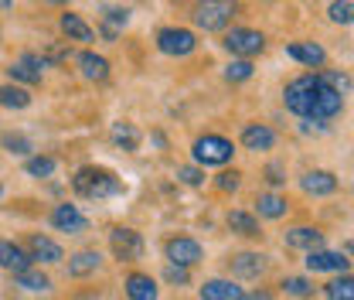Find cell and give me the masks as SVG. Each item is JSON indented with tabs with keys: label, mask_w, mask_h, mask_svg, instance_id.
I'll use <instances>...</instances> for the list:
<instances>
[{
	"label": "cell",
	"mask_w": 354,
	"mask_h": 300,
	"mask_svg": "<svg viewBox=\"0 0 354 300\" xmlns=\"http://www.w3.org/2000/svg\"><path fill=\"white\" fill-rule=\"evenodd\" d=\"M283 103H286L290 113H297V116H304V120H317V123L334 120V116L344 109V96L334 92L317 72L297 76L290 86L283 89Z\"/></svg>",
	"instance_id": "6da1fadb"
},
{
	"label": "cell",
	"mask_w": 354,
	"mask_h": 300,
	"mask_svg": "<svg viewBox=\"0 0 354 300\" xmlns=\"http://www.w3.org/2000/svg\"><path fill=\"white\" fill-rule=\"evenodd\" d=\"M72 184H75V191L82 198H95V202L99 198H116V195L127 191L123 181L113 171H106V168H79V174L72 177Z\"/></svg>",
	"instance_id": "7a4b0ae2"
},
{
	"label": "cell",
	"mask_w": 354,
	"mask_h": 300,
	"mask_svg": "<svg viewBox=\"0 0 354 300\" xmlns=\"http://www.w3.org/2000/svg\"><path fill=\"white\" fill-rule=\"evenodd\" d=\"M239 3L235 0H198L194 3V24L201 31H225L228 21L235 17Z\"/></svg>",
	"instance_id": "3957f363"
},
{
	"label": "cell",
	"mask_w": 354,
	"mask_h": 300,
	"mask_svg": "<svg viewBox=\"0 0 354 300\" xmlns=\"http://www.w3.org/2000/svg\"><path fill=\"white\" fill-rule=\"evenodd\" d=\"M191 154H194V161H198L201 168H215V164H228V161H232L235 147H232V140H225L218 133H208V136H198V140H194Z\"/></svg>",
	"instance_id": "277c9868"
},
{
	"label": "cell",
	"mask_w": 354,
	"mask_h": 300,
	"mask_svg": "<svg viewBox=\"0 0 354 300\" xmlns=\"http://www.w3.org/2000/svg\"><path fill=\"white\" fill-rule=\"evenodd\" d=\"M221 44H225V51H232L235 58H256V55H263L266 48V35L263 31H252V28H232L225 38H221Z\"/></svg>",
	"instance_id": "5b68a950"
},
{
	"label": "cell",
	"mask_w": 354,
	"mask_h": 300,
	"mask_svg": "<svg viewBox=\"0 0 354 300\" xmlns=\"http://www.w3.org/2000/svg\"><path fill=\"white\" fill-rule=\"evenodd\" d=\"M157 48L171 58H184L198 48V38L187 28H164V31H157Z\"/></svg>",
	"instance_id": "8992f818"
},
{
	"label": "cell",
	"mask_w": 354,
	"mask_h": 300,
	"mask_svg": "<svg viewBox=\"0 0 354 300\" xmlns=\"http://www.w3.org/2000/svg\"><path fill=\"white\" fill-rule=\"evenodd\" d=\"M201 242L198 239H191V236H177V239H167V259L174 263V266H184V270H191V266H198L201 263Z\"/></svg>",
	"instance_id": "52a82bcc"
},
{
	"label": "cell",
	"mask_w": 354,
	"mask_h": 300,
	"mask_svg": "<svg viewBox=\"0 0 354 300\" xmlns=\"http://www.w3.org/2000/svg\"><path fill=\"white\" fill-rule=\"evenodd\" d=\"M109 246H113L116 259H123V263H133V259L143 256V239L133 229H113L109 232Z\"/></svg>",
	"instance_id": "ba28073f"
},
{
	"label": "cell",
	"mask_w": 354,
	"mask_h": 300,
	"mask_svg": "<svg viewBox=\"0 0 354 300\" xmlns=\"http://www.w3.org/2000/svg\"><path fill=\"white\" fill-rule=\"evenodd\" d=\"M348 266H351V259L344 256V253H330V249H313L307 253V270L310 273H348Z\"/></svg>",
	"instance_id": "9c48e42d"
},
{
	"label": "cell",
	"mask_w": 354,
	"mask_h": 300,
	"mask_svg": "<svg viewBox=\"0 0 354 300\" xmlns=\"http://www.w3.org/2000/svg\"><path fill=\"white\" fill-rule=\"evenodd\" d=\"M48 65V58L44 55H24L21 62H14L7 72H10V79L14 82H24V86H35V82H41V69Z\"/></svg>",
	"instance_id": "30bf717a"
},
{
	"label": "cell",
	"mask_w": 354,
	"mask_h": 300,
	"mask_svg": "<svg viewBox=\"0 0 354 300\" xmlns=\"http://www.w3.org/2000/svg\"><path fill=\"white\" fill-rule=\"evenodd\" d=\"M51 225H55L58 232H72V236H75V232H86L88 229V218L79 212L75 205H58V209L51 212Z\"/></svg>",
	"instance_id": "8fae6325"
},
{
	"label": "cell",
	"mask_w": 354,
	"mask_h": 300,
	"mask_svg": "<svg viewBox=\"0 0 354 300\" xmlns=\"http://www.w3.org/2000/svg\"><path fill=\"white\" fill-rule=\"evenodd\" d=\"M286 58H293L300 65H310V69H320L327 62V51L317 42H293V44H286Z\"/></svg>",
	"instance_id": "7c38bea8"
},
{
	"label": "cell",
	"mask_w": 354,
	"mask_h": 300,
	"mask_svg": "<svg viewBox=\"0 0 354 300\" xmlns=\"http://www.w3.org/2000/svg\"><path fill=\"white\" fill-rule=\"evenodd\" d=\"M31 263H35V259L28 256V249H21L17 242H7V239H0V270L24 273V270H31Z\"/></svg>",
	"instance_id": "4fadbf2b"
},
{
	"label": "cell",
	"mask_w": 354,
	"mask_h": 300,
	"mask_svg": "<svg viewBox=\"0 0 354 300\" xmlns=\"http://www.w3.org/2000/svg\"><path fill=\"white\" fill-rule=\"evenodd\" d=\"M300 188L313 195V198H324V195H334L337 191V177L330 171H307L300 177Z\"/></svg>",
	"instance_id": "5bb4252c"
},
{
	"label": "cell",
	"mask_w": 354,
	"mask_h": 300,
	"mask_svg": "<svg viewBox=\"0 0 354 300\" xmlns=\"http://www.w3.org/2000/svg\"><path fill=\"white\" fill-rule=\"evenodd\" d=\"M28 256L38 259V263H62L65 253H62V246H58L55 239H48V236H31V239H28Z\"/></svg>",
	"instance_id": "9a60e30c"
},
{
	"label": "cell",
	"mask_w": 354,
	"mask_h": 300,
	"mask_svg": "<svg viewBox=\"0 0 354 300\" xmlns=\"http://www.w3.org/2000/svg\"><path fill=\"white\" fill-rule=\"evenodd\" d=\"M283 239H286V246H290V249H307V253H313V249H320V246H324V232H317V229H310V225H297V229H290Z\"/></svg>",
	"instance_id": "2e32d148"
},
{
	"label": "cell",
	"mask_w": 354,
	"mask_h": 300,
	"mask_svg": "<svg viewBox=\"0 0 354 300\" xmlns=\"http://www.w3.org/2000/svg\"><path fill=\"white\" fill-rule=\"evenodd\" d=\"M242 147L245 150H272L276 147V133L266 123H249L242 130Z\"/></svg>",
	"instance_id": "e0dca14e"
},
{
	"label": "cell",
	"mask_w": 354,
	"mask_h": 300,
	"mask_svg": "<svg viewBox=\"0 0 354 300\" xmlns=\"http://www.w3.org/2000/svg\"><path fill=\"white\" fill-rule=\"evenodd\" d=\"M232 273L242 276V280H256V276L266 273V256H259V253H239V256H232Z\"/></svg>",
	"instance_id": "ac0fdd59"
},
{
	"label": "cell",
	"mask_w": 354,
	"mask_h": 300,
	"mask_svg": "<svg viewBox=\"0 0 354 300\" xmlns=\"http://www.w3.org/2000/svg\"><path fill=\"white\" fill-rule=\"evenodd\" d=\"M79 69H82V76L88 82H106L109 79V62L102 55H95V51H82L79 55Z\"/></svg>",
	"instance_id": "d6986e66"
},
{
	"label": "cell",
	"mask_w": 354,
	"mask_h": 300,
	"mask_svg": "<svg viewBox=\"0 0 354 300\" xmlns=\"http://www.w3.org/2000/svg\"><path fill=\"white\" fill-rule=\"evenodd\" d=\"M58 24H62V31H65V38H68V42H95V31L88 28L79 14H72V10H65Z\"/></svg>",
	"instance_id": "ffe728a7"
},
{
	"label": "cell",
	"mask_w": 354,
	"mask_h": 300,
	"mask_svg": "<svg viewBox=\"0 0 354 300\" xmlns=\"http://www.w3.org/2000/svg\"><path fill=\"white\" fill-rule=\"evenodd\" d=\"M198 294H201V300H239L242 287L232 283V280H208V283H201Z\"/></svg>",
	"instance_id": "44dd1931"
},
{
	"label": "cell",
	"mask_w": 354,
	"mask_h": 300,
	"mask_svg": "<svg viewBox=\"0 0 354 300\" xmlns=\"http://www.w3.org/2000/svg\"><path fill=\"white\" fill-rule=\"evenodd\" d=\"M127 24H130V10L127 7H106L102 10V38L106 42H116L120 28H127Z\"/></svg>",
	"instance_id": "7402d4cb"
},
{
	"label": "cell",
	"mask_w": 354,
	"mask_h": 300,
	"mask_svg": "<svg viewBox=\"0 0 354 300\" xmlns=\"http://www.w3.org/2000/svg\"><path fill=\"white\" fill-rule=\"evenodd\" d=\"M127 297L130 300H157V283L147 273H130L127 276Z\"/></svg>",
	"instance_id": "603a6c76"
},
{
	"label": "cell",
	"mask_w": 354,
	"mask_h": 300,
	"mask_svg": "<svg viewBox=\"0 0 354 300\" xmlns=\"http://www.w3.org/2000/svg\"><path fill=\"white\" fill-rule=\"evenodd\" d=\"M286 198H279V195H272V191H263L259 198H256V212L263 215V218H283L286 215Z\"/></svg>",
	"instance_id": "cb8c5ba5"
},
{
	"label": "cell",
	"mask_w": 354,
	"mask_h": 300,
	"mask_svg": "<svg viewBox=\"0 0 354 300\" xmlns=\"http://www.w3.org/2000/svg\"><path fill=\"white\" fill-rule=\"evenodd\" d=\"M95 270H99V253L95 249H82V253H75L68 259V276H88Z\"/></svg>",
	"instance_id": "d4e9b609"
},
{
	"label": "cell",
	"mask_w": 354,
	"mask_h": 300,
	"mask_svg": "<svg viewBox=\"0 0 354 300\" xmlns=\"http://www.w3.org/2000/svg\"><path fill=\"white\" fill-rule=\"evenodd\" d=\"M228 229L239 232V236H259V222H256V215L242 212V209L228 212Z\"/></svg>",
	"instance_id": "484cf974"
},
{
	"label": "cell",
	"mask_w": 354,
	"mask_h": 300,
	"mask_svg": "<svg viewBox=\"0 0 354 300\" xmlns=\"http://www.w3.org/2000/svg\"><path fill=\"white\" fill-rule=\"evenodd\" d=\"M0 106H7V109H28L31 106V92L21 86H0Z\"/></svg>",
	"instance_id": "4316f807"
},
{
	"label": "cell",
	"mask_w": 354,
	"mask_h": 300,
	"mask_svg": "<svg viewBox=\"0 0 354 300\" xmlns=\"http://www.w3.org/2000/svg\"><path fill=\"white\" fill-rule=\"evenodd\" d=\"M324 294L327 300H354V276H337V280H330L327 287H324Z\"/></svg>",
	"instance_id": "83f0119b"
},
{
	"label": "cell",
	"mask_w": 354,
	"mask_h": 300,
	"mask_svg": "<svg viewBox=\"0 0 354 300\" xmlns=\"http://www.w3.org/2000/svg\"><path fill=\"white\" fill-rule=\"evenodd\" d=\"M14 283L17 287H24V290H48L51 287V280L38 273V270H24V273H14Z\"/></svg>",
	"instance_id": "f1b7e54d"
},
{
	"label": "cell",
	"mask_w": 354,
	"mask_h": 300,
	"mask_svg": "<svg viewBox=\"0 0 354 300\" xmlns=\"http://www.w3.org/2000/svg\"><path fill=\"white\" fill-rule=\"evenodd\" d=\"M113 140H116L123 150H136V147H140V133H136L133 123H116V127H113Z\"/></svg>",
	"instance_id": "f546056e"
},
{
	"label": "cell",
	"mask_w": 354,
	"mask_h": 300,
	"mask_svg": "<svg viewBox=\"0 0 354 300\" xmlns=\"http://www.w3.org/2000/svg\"><path fill=\"white\" fill-rule=\"evenodd\" d=\"M252 72H256V69H252V62L235 58V62L225 69V79H228V82H245V79H252Z\"/></svg>",
	"instance_id": "4dcf8cb0"
},
{
	"label": "cell",
	"mask_w": 354,
	"mask_h": 300,
	"mask_svg": "<svg viewBox=\"0 0 354 300\" xmlns=\"http://www.w3.org/2000/svg\"><path fill=\"white\" fill-rule=\"evenodd\" d=\"M279 287H283L290 297H310V294H313V283H310L307 276H286Z\"/></svg>",
	"instance_id": "1f68e13d"
},
{
	"label": "cell",
	"mask_w": 354,
	"mask_h": 300,
	"mask_svg": "<svg viewBox=\"0 0 354 300\" xmlns=\"http://www.w3.org/2000/svg\"><path fill=\"white\" fill-rule=\"evenodd\" d=\"M317 76H320V79H324L327 86L334 89V92H341V96H348V92H351V79H348L344 72H334V69H324V72H317Z\"/></svg>",
	"instance_id": "d6a6232c"
},
{
	"label": "cell",
	"mask_w": 354,
	"mask_h": 300,
	"mask_svg": "<svg viewBox=\"0 0 354 300\" xmlns=\"http://www.w3.org/2000/svg\"><path fill=\"white\" fill-rule=\"evenodd\" d=\"M330 21L334 24H354V0H337V3H330Z\"/></svg>",
	"instance_id": "836d02e7"
},
{
	"label": "cell",
	"mask_w": 354,
	"mask_h": 300,
	"mask_svg": "<svg viewBox=\"0 0 354 300\" xmlns=\"http://www.w3.org/2000/svg\"><path fill=\"white\" fill-rule=\"evenodd\" d=\"M3 147L10 150V154H31V140L24 136V133H3Z\"/></svg>",
	"instance_id": "e575fe53"
},
{
	"label": "cell",
	"mask_w": 354,
	"mask_h": 300,
	"mask_svg": "<svg viewBox=\"0 0 354 300\" xmlns=\"http://www.w3.org/2000/svg\"><path fill=\"white\" fill-rule=\"evenodd\" d=\"M28 174L31 177H51L55 174V157H31L28 161Z\"/></svg>",
	"instance_id": "d590c367"
},
{
	"label": "cell",
	"mask_w": 354,
	"mask_h": 300,
	"mask_svg": "<svg viewBox=\"0 0 354 300\" xmlns=\"http://www.w3.org/2000/svg\"><path fill=\"white\" fill-rule=\"evenodd\" d=\"M239 184H242V174L239 171H221L215 177V188L218 191H239Z\"/></svg>",
	"instance_id": "8d00e7d4"
},
{
	"label": "cell",
	"mask_w": 354,
	"mask_h": 300,
	"mask_svg": "<svg viewBox=\"0 0 354 300\" xmlns=\"http://www.w3.org/2000/svg\"><path fill=\"white\" fill-rule=\"evenodd\" d=\"M177 177H180L184 184H191V188H198V184H205V174L198 171V168H177Z\"/></svg>",
	"instance_id": "74e56055"
},
{
	"label": "cell",
	"mask_w": 354,
	"mask_h": 300,
	"mask_svg": "<svg viewBox=\"0 0 354 300\" xmlns=\"http://www.w3.org/2000/svg\"><path fill=\"white\" fill-rule=\"evenodd\" d=\"M164 276H167L171 283H187V270H184V266H174V263L167 266V273H164Z\"/></svg>",
	"instance_id": "f35d334b"
},
{
	"label": "cell",
	"mask_w": 354,
	"mask_h": 300,
	"mask_svg": "<svg viewBox=\"0 0 354 300\" xmlns=\"http://www.w3.org/2000/svg\"><path fill=\"white\" fill-rule=\"evenodd\" d=\"M239 300H272V294L269 290H252V294H242Z\"/></svg>",
	"instance_id": "ab89813d"
},
{
	"label": "cell",
	"mask_w": 354,
	"mask_h": 300,
	"mask_svg": "<svg viewBox=\"0 0 354 300\" xmlns=\"http://www.w3.org/2000/svg\"><path fill=\"white\" fill-rule=\"evenodd\" d=\"M269 181H272V184H283V181H286V177H283V174H279V168H269Z\"/></svg>",
	"instance_id": "60d3db41"
},
{
	"label": "cell",
	"mask_w": 354,
	"mask_h": 300,
	"mask_svg": "<svg viewBox=\"0 0 354 300\" xmlns=\"http://www.w3.org/2000/svg\"><path fill=\"white\" fill-rule=\"evenodd\" d=\"M10 7V0H0V10H7Z\"/></svg>",
	"instance_id": "b9f144b4"
},
{
	"label": "cell",
	"mask_w": 354,
	"mask_h": 300,
	"mask_svg": "<svg viewBox=\"0 0 354 300\" xmlns=\"http://www.w3.org/2000/svg\"><path fill=\"white\" fill-rule=\"evenodd\" d=\"M348 253H351V256H354V239H351V242H348Z\"/></svg>",
	"instance_id": "7bdbcfd3"
},
{
	"label": "cell",
	"mask_w": 354,
	"mask_h": 300,
	"mask_svg": "<svg viewBox=\"0 0 354 300\" xmlns=\"http://www.w3.org/2000/svg\"><path fill=\"white\" fill-rule=\"evenodd\" d=\"M48 3H65V0H48Z\"/></svg>",
	"instance_id": "ee69618b"
},
{
	"label": "cell",
	"mask_w": 354,
	"mask_h": 300,
	"mask_svg": "<svg viewBox=\"0 0 354 300\" xmlns=\"http://www.w3.org/2000/svg\"><path fill=\"white\" fill-rule=\"evenodd\" d=\"M0 195H3V184H0Z\"/></svg>",
	"instance_id": "f6af8a7d"
},
{
	"label": "cell",
	"mask_w": 354,
	"mask_h": 300,
	"mask_svg": "<svg viewBox=\"0 0 354 300\" xmlns=\"http://www.w3.org/2000/svg\"><path fill=\"white\" fill-rule=\"evenodd\" d=\"M334 3H337V0H334Z\"/></svg>",
	"instance_id": "bcb514c9"
}]
</instances>
